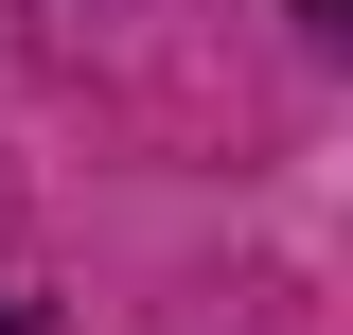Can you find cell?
I'll return each mask as SVG.
<instances>
[{"instance_id": "1", "label": "cell", "mask_w": 353, "mask_h": 335, "mask_svg": "<svg viewBox=\"0 0 353 335\" xmlns=\"http://www.w3.org/2000/svg\"><path fill=\"white\" fill-rule=\"evenodd\" d=\"M318 18H336V36H353V0H318Z\"/></svg>"}]
</instances>
